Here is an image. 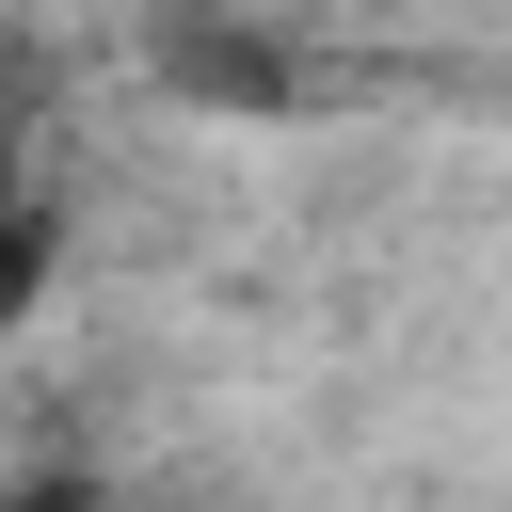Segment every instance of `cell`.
Instances as JSON below:
<instances>
[{
  "label": "cell",
  "instance_id": "6da1fadb",
  "mask_svg": "<svg viewBox=\"0 0 512 512\" xmlns=\"http://www.w3.org/2000/svg\"><path fill=\"white\" fill-rule=\"evenodd\" d=\"M48 288H64V208H48V192H0V336H16Z\"/></svg>",
  "mask_w": 512,
  "mask_h": 512
},
{
  "label": "cell",
  "instance_id": "7a4b0ae2",
  "mask_svg": "<svg viewBox=\"0 0 512 512\" xmlns=\"http://www.w3.org/2000/svg\"><path fill=\"white\" fill-rule=\"evenodd\" d=\"M0 512H112V480H80V464H48V480H16Z\"/></svg>",
  "mask_w": 512,
  "mask_h": 512
},
{
  "label": "cell",
  "instance_id": "3957f363",
  "mask_svg": "<svg viewBox=\"0 0 512 512\" xmlns=\"http://www.w3.org/2000/svg\"><path fill=\"white\" fill-rule=\"evenodd\" d=\"M0 192H16V160H0Z\"/></svg>",
  "mask_w": 512,
  "mask_h": 512
},
{
  "label": "cell",
  "instance_id": "277c9868",
  "mask_svg": "<svg viewBox=\"0 0 512 512\" xmlns=\"http://www.w3.org/2000/svg\"><path fill=\"white\" fill-rule=\"evenodd\" d=\"M0 496H16V480H0Z\"/></svg>",
  "mask_w": 512,
  "mask_h": 512
}]
</instances>
